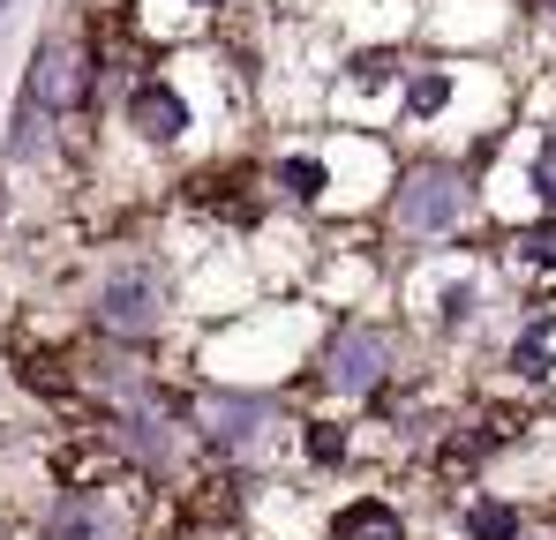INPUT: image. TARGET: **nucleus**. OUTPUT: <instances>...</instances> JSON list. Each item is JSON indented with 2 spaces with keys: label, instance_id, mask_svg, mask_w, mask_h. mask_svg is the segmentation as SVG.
I'll return each mask as SVG.
<instances>
[{
  "label": "nucleus",
  "instance_id": "9",
  "mask_svg": "<svg viewBox=\"0 0 556 540\" xmlns=\"http://www.w3.org/2000/svg\"><path fill=\"white\" fill-rule=\"evenodd\" d=\"M331 540H406V511L391 503V496H354V503H339L331 511Z\"/></svg>",
  "mask_w": 556,
  "mask_h": 540
},
{
  "label": "nucleus",
  "instance_id": "18",
  "mask_svg": "<svg viewBox=\"0 0 556 540\" xmlns=\"http://www.w3.org/2000/svg\"><path fill=\"white\" fill-rule=\"evenodd\" d=\"M519 540H527V533H519Z\"/></svg>",
  "mask_w": 556,
  "mask_h": 540
},
{
  "label": "nucleus",
  "instance_id": "12",
  "mask_svg": "<svg viewBox=\"0 0 556 540\" xmlns=\"http://www.w3.org/2000/svg\"><path fill=\"white\" fill-rule=\"evenodd\" d=\"M459 533L466 540H519L527 533V511L504 503V496H473V503L459 511Z\"/></svg>",
  "mask_w": 556,
  "mask_h": 540
},
{
  "label": "nucleus",
  "instance_id": "17",
  "mask_svg": "<svg viewBox=\"0 0 556 540\" xmlns=\"http://www.w3.org/2000/svg\"><path fill=\"white\" fill-rule=\"evenodd\" d=\"M8 8H15V0H0V15H8Z\"/></svg>",
  "mask_w": 556,
  "mask_h": 540
},
{
  "label": "nucleus",
  "instance_id": "8",
  "mask_svg": "<svg viewBox=\"0 0 556 540\" xmlns=\"http://www.w3.org/2000/svg\"><path fill=\"white\" fill-rule=\"evenodd\" d=\"M504 360H511V375H519L527 390H556V308H527Z\"/></svg>",
  "mask_w": 556,
  "mask_h": 540
},
{
  "label": "nucleus",
  "instance_id": "3",
  "mask_svg": "<svg viewBox=\"0 0 556 540\" xmlns=\"http://www.w3.org/2000/svg\"><path fill=\"white\" fill-rule=\"evenodd\" d=\"M481 218V188L459 158H406L383 180V226L399 241H452Z\"/></svg>",
  "mask_w": 556,
  "mask_h": 540
},
{
  "label": "nucleus",
  "instance_id": "7",
  "mask_svg": "<svg viewBox=\"0 0 556 540\" xmlns=\"http://www.w3.org/2000/svg\"><path fill=\"white\" fill-rule=\"evenodd\" d=\"M121 113H128L136 143H151V151H181L188 128H195V98L174 68H136L121 90Z\"/></svg>",
  "mask_w": 556,
  "mask_h": 540
},
{
  "label": "nucleus",
  "instance_id": "6",
  "mask_svg": "<svg viewBox=\"0 0 556 540\" xmlns=\"http://www.w3.org/2000/svg\"><path fill=\"white\" fill-rule=\"evenodd\" d=\"M30 533L38 540H143V496L136 488H98L91 480H76V488H53L46 496V511L30 518Z\"/></svg>",
  "mask_w": 556,
  "mask_h": 540
},
{
  "label": "nucleus",
  "instance_id": "10",
  "mask_svg": "<svg viewBox=\"0 0 556 540\" xmlns=\"http://www.w3.org/2000/svg\"><path fill=\"white\" fill-rule=\"evenodd\" d=\"M473 308H481V285H473V270H437V300H429V316L421 323H437L444 338H459L466 323H473Z\"/></svg>",
  "mask_w": 556,
  "mask_h": 540
},
{
  "label": "nucleus",
  "instance_id": "4",
  "mask_svg": "<svg viewBox=\"0 0 556 540\" xmlns=\"http://www.w3.org/2000/svg\"><path fill=\"white\" fill-rule=\"evenodd\" d=\"M23 98L46 105L53 120L98 113V30L91 23H61V30L38 38V53L23 68Z\"/></svg>",
  "mask_w": 556,
  "mask_h": 540
},
{
  "label": "nucleus",
  "instance_id": "5",
  "mask_svg": "<svg viewBox=\"0 0 556 540\" xmlns=\"http://www.w3.org/2000/svg\"><path fill=\"white\" fill-rule=\"evenodd\" d=\"M399 353H406V338H399L391 323H376V316H339V323L324 331L316 383H324L331 398H376V390L391 383Z\"/></svg>",
  "mask_w": 556,
  "mask_h": 540
},
{
  "label": "nucleus",
  "instance_id": "16",
  "mask_svg": "<svg viewBox=\"0 0 556 540\" xmlns=\"http://www.w3.org/2000/svg\"><path fill=\"white\" fill-rule=\"evenodd\" d=\"M0 458H8V428H0Z\"/></svg>",
  "mask_w": 556,
  "mask_h": 540
},
{
  "label": "nucleus",
  "instance_id": "13",
  "mask_svg": "<svg viewBox=\"0 0 556 540\" xmlns=\"http://www.w3.org/2000/svg\"><path fill=\"white\" fill-rule=\"evenodd\" d=\"M354 428H346V421H308V428H301V450H308V458H316V465H346V458H354Z\"/></svg>",
  "mask_w": 556,
  "mask_h": 540
},
{
  "label": "nucleus",
  "instance_id": "2",
  "mask_svg": "<svg viewBox=\"0 0 556 540\" xmlns=\"http://www.w3.org/2000/svg\"><path fill=\"white\" fill-rule=\"evenodd\" d=\"M84 308H91L98 338H113V346H151V338H166V323H174V270H166V256H143V248L105 256V263L91 270Z\"/></svg>",
  "mask_w": 556,
  "mask_h": 540
},
{
  "label": "nucleus",
  "instance_id": "1",
  "mask_svg": "<svg viewBox=\"0 0 556 540\" xmlns=\"http://www.w3.org/2000/svg\"><path fill=\"white\" fill-rule=\"evenodd\" d=\"M188 436L203 458H218V465H256V458H278L286 450V406H278V390H233V383H195L181 406Z\"/></svg>",
  "mask_w": 556,
  "mask_h": 540
},
{
  "label": "nucleus",
  "instance_id": "11",
  "mask_svg": "<svg viewBox=\"0 0 556 540\" xmlns=\"http://www.w3.org/2000/svg\"><path fill=\"white\" fill-rule=\"evenodd\" d=\"M504 263L527 270V278H556V210L519 226V233H504Z\"/></svg>",
  "mask_w": 556,
  "mask_h": 540
},
{
  "label": "nucleus",
  "instance_id": "15",
  "mask_svg": "<svg viewBox=\"0 0 556 540\" xmlns=\"http://www.w3.org/2000/svg\"><path fill=\"white\" fill-rule=\"evenodd\" d=\"M188 8H195V15H218V8H226V0H188Z\"/></svg>",
  "mask_w": 556,
  "mask_h": 540
},
{
  "label": "nucleus",
  "instance_id": "14",
  "mask_svg": "<svg viewBox=\"0 0 556 540\" xmlns=\"http://www.w3.org/2000/svg\"><path fill=\"white\" fill-rule=\"evenodd\" d=\"M527 188H534V195H542V203L556 210V136L542 143V151H534V166H527Z\"/></svg>",
  "mask_w": 556,
  "mask_h": 540
}]
</instances>
